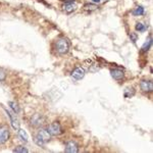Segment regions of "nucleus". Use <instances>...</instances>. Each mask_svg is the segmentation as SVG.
Instances as JSON below:
<instances>
[{
    "instance_id": "nucleus-1",
    "label": "nucleus",
    "mask_w": 153,
    "mask_h": 153,
    "mask_svg": "<svg viewBox=\"0 0 153 153\" xmlns=\"http://www.w3.org/2000/svg\"><path fill=\"white\" fill-rule=\"evenodd\" d=\"M50 139H51V135L48 132V130L41 129L39 130V132L35 136V143L37 145H39V146H43L47 142L50 141Z\"/></svg>"
},
{
    "instance_id": "nucleus-2",
    "label": "nucleus",
    "mask_w": 153,
    "mask_h": 153,
    "mask_svg": "<svg viewBox=\"0 0 153 153\" xmlns=\"http://www.w3.org/2000/svg\"><path fill=\"white\" fill-rule=\"evenodd\" d=\"M70 49V42L66 40L65 38H61L56 41L55 43V50L59 54H65L68 53Z\"/></svg>"
},
{
    "instance_id": "nucleus-3",
    "label": "nucleus",
    "mask_w": 153,
    "mask_h": 153,
    "mask_svg": "<svg viewBox=\"0 0 153 153\" xmlns=\"http://www.w3.org/2000/svg\"><path fill=\"white\" fill-rule=\"evenodd\" d=\"M45 123V118L42 114H39V113H36L33 117H31V125L33 127H40Z\"/></svg>"
},
{
    "instance_id": "nucleus-4",
    "label": "nucleus",
    "mask_w": 153,
    "mask_h": 153,
    "mask_svg": "<svg viewBox=\"0 0 153 153\" xmlns=\"http://www.w3.org/2000/svg\"><path fill=\"white\" fill-rule=\"evenodd\" d=\"M48 132L50 133L51 136H58L62 133V129H61V126L58 123H52L48 127Z\"/></svg>"
},
{
    "instance_id": "nucleus-5",
    "label": "nucleus",
    "mask_w": 153,
    "mask_h": 153,
    "mask_svg": "<svg viewBox=\"0 0 153 153\" xmlns=\"http://www.w3.org/2000/svg\"><path fill=\"white\" fill-rule=\"evenodd\" d=\"M85 73H86V71L84 68H76L71 71V78L76 81L82 80L84 78V76H85Z\"/></svg>"
},
{
    "instance_id": "nucleus-6",
    "label": "nucleus",
    "mask_w": 153,
    "mask_h": 153,
    "mask_svg": "<svg viewBox=\"0 0 153 153\" xmlns=\"http://www.w3.org/2000/svg\"><path fill=\"white\" fill-rule=\"evenodd\" d=\"M78 151H79V148H78V145H76V142L70 141V142L66 143L65 152H68V153H76Z\"/></svg>"
},
{
    "instance_id": "nucleus-7",
    "label": "nucleus",
    "mask_w": 153,
    "mask_h": 153,
    "mask_svg": "<svg viewBox=\"0 0 153 153\" xmlns=\"http://www.w3.org/2000/svg\"><path fill=\"white\" fill-rule=\"evenodd\" d=\"M7 114L8 117H10V122H11V126L14 130L19 131V120L16 117V115L14 113H12L11 111H7Z\"/></svg>"
},
{
    "instance_id": "nucleus-8",
    "label": "nucleus",
    "mask_w": 153,
    "mask_h": 153,
    "mask_svg": "<svg viewBox=\"0 0 153 153\" xmlns=\"http://www.w3.org/2000/svg\"><path fill=\"white\" fill-rule=\"evenodd\" d=\"M140 87L144 92H152L153 91V84L151 81H142L140 84Z\"/></svg>"
},
{
    "instance_id": "nucleus-9",
    "label": "nucleus",
    "mask_w": 153,
    "mask_h": 153,
    "mask_svg": "<svg viewBox=\"0 0 153 153\" xmlns=\"http://www.w3.org/2000/svg\"><path fill=\"white\" fill-rule=\"evenodd\" d=\"M9 138V132L6 128H0V144H4Z\"/></svg>"
},
{
    "instance_id": "nucleus-10",
    "label": "nucleus",
    "mask_w": 153,
    "mask_h": 153,
    "mask_svg": "<svg viewBox=\"0 0 153 153\" xmlns=\"http://www.w3.org/2000/svg\"><path fill=\"white\" fill-rule=\"evenodd\" d=\"M110 74L114 80H122L124 78V71L120 68H113L110 71Z\"/></svg>"
},
{
    "instance_id": "nucleus-11",
    "label": "nucleus",
    "mask_w": 153,
    "mask_h": 153,
    "mask_svg": "<svg viewBox=\"0 0 153 153\" xmlns=\"http://www.w3.org/2000/svg\"><path fill=\"white\" fill-rule=\"evenodd\" d=\"M63 10H65V12H68V13H71V12L75 11L76 9V5L74 2H71V3H65V5L62 6Z\"/></svg>"
},
{
    "instance_id": "nucleus-12",
    "label": "nucleus",
    "mask_w": 153,
    "mask_h": 153,
    "mask_svg": "<svg viewBox=\"0 0 153 153\" xmlns=\"http://www.w3.org/2000/svg\"><path fill=\"white\" fill-rule=\"evenodd\" d=\"M151 44H152V38H151V36L148 38V40H146V42L144 43V45L142 46V48H141V52H147L148 50L150 49V47H151Z\"/></svg>"
},
{
    "instance_id": "nucleus-13",
    "label": "nucleus",
    "mask_w": 153,
    "mask_h": 153,
    "mask_svg": "<svg viewBox=\"0 0 153 153\" xmlns=\"http://www.w3.org/2000/svg\"><path fill=\"white\" fill-rule=\"evenodd\" d=\"M19 138L21 139V141L22 142H24V143H27L28 142V134H27L26 132H25L24 130H22V129H19Z\"/></svg>"
},
{
    "instance_id": "nucleus-14",
    "label": "nucleus",
    "mask_w": 153,
    "mask_h": 153,
    "mask_svg": "<svg viewBox=\"0 0 153 153\" xmlns=\"http://www.w3.org/2000/svg\"><path fill=\"white\" fill-rule=\"evenodd\" d=\"M135 95V90L133 88H127L125 90V97L126 98H131Z\"/></svg>"
},
{
    "instance_id": "nucleus-15",
    "label": "nucleus",
    "mask_w": 153,
    "mask_h": 153,
    "mask_svg": "<svg viewBox=\"0 0 153 153\" xmlns=\"http://www.w3.org/2000/svg\"><path fill=\"white\" fill-rule=\"evenodd\" d=\"M144 7L143 6H138L137 8H135V10L133 11V14L134 16H142V14H144Z\"/></svg>"
},
{
    "instance_id": "nucleus-16",
    "label": "nucleus",
    "mask_w": 153,
    "mask_h": 153,
    "mask_svg": "<svg viewBox=\"0 0 153 153\" xmlns=\"http://www.w3.org/2000/svg\"><path fill=\"white\" fill-rule=\"evenodd\" d=\"M8 105L10 106L11 109L13 110V111L16 112V113H18V112L19 111V105L16 104V102H13V101H9V102H8Z\"/></svg>"
},
{
    "instance_id": "nucleus-17",
    "label": "nucleus",
    "mask_w": 153,
    "mask_h": 153,
    "mask_svg": "<svg viewBox=\"0 0 153 153\" xmlns=\"http://www.w3.org/2000/svg\"><path fill=\"white\" fill-rule=\"evenodd\" d=\"M147 27L145 26V25H143L141 23H138L137 25H136V30L137 31H139V32H144L145 30H146Z\"/></svg>"
},
{
    "instance_id": "nucleus-18",
    "label": "nucleus",
    "mask_w": 153,
    "mask_h": 153,
    "mask_svg": "<svg viewBox=\"0 0 153 153\" xmlns=\"http://www.w3.org/2000/svg\"><path fill=\"white\" fill-rule=\"evenodd\" d=\"M84 8L86 9V10H94V9L98 8L97 5H95V4H86L85 6H84Z\"/></svg>"
},
{
    "instance_id": "nucleus-19",
    "label": "nucleus",
    "mask_w": 153,
    "mask_h": 153,
    "mask_svg": "<svg viewBox=\"0 0 153 153\" xmlns=\"http://www.w3.org/2000/svg\"><path fill=\"white\" fill-rule=\"evenodd\" d=\"M13 152H28V149L27 148H25V147H22V146H19V147H16V149L13 150Z\"/></svg>"
},
{
    "instance_id": "nucleus-20",
    "label": "nucleus",
    "mask_w": 153,
    "mask_h": 153,
    "mask_svg": "<svg viewBox=\"0 0 153 153\" xmlns=\"http://www.w3.org/2000/svg\"><path fill=\"white\" fill-rule=\"evenodd\" d=\"M130 38H131V41H133L135 43V42L137 41V39H138V35L136 33H131L130 34Z\"/></svg>"
},
{
    "instance_id": "nucleus-21",
    "label": "nucleus",
    "mask_w": 153,
    "mask_h": 153,
    "mask_svg": "<svg viewBox=\"0 0 153 153\" xmlns=\"http://www.w3.org/2000/svg\"><path fill=\"white\" fill-rule=\"evenodd\" d=\"M5 78H6L5 71H2V70H0V81H4V80H5Z\"/></svg>"
},
{
    "instance_id": "nucleus-22",
    "label": "nucleus",
    "mask_w": 153,
    "mask_h": 153,
    "mask_svg": "<svg viewBox=\"0 0 153 153\" xmlns=\"http://www.w3.org/2000/svg\"><path fill=\"white\" fill-rule=\"evenodd\" d=\"M61 1L65 2V3H71V2H75V0H61Z\"/></svg>"
},
{
    "instance_id": "nucleus-23",
    "label": "nucleus",
    "mask_w": 153,
    "mask_h": 153,
    "mask_svg": "<svg viewBox=\"0 0 153 153\" xmlns=\"http://www.w3.org/2000/svg\"><path fill=\"white\" fill-rule=\"evenodd\" d=\"M93 2H95V3H98V2H100L101 0H92Z\"/></svg>"
}]
</instances>
